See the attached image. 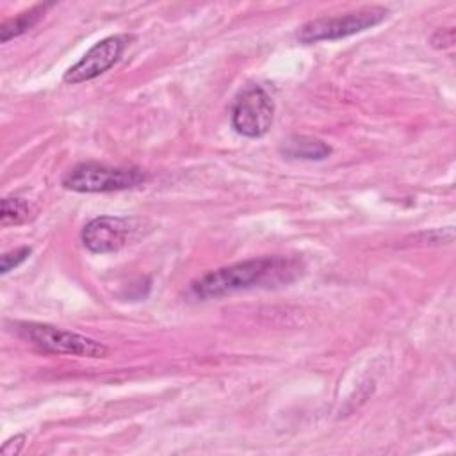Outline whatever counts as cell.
<instances>
[{
	"instance_id": "4fadbf2b",
	"label": "cell",
	"mask_w": 456,
	"mask_h": 456,
	"mask_svg": "<svg viewBox=\"0 0 456 456\" xmlns=\"http://www.w3.org/2000/svg\"><path fill=\"white\" fill-rule=\"evenodd\" d=\"M25 440H27V436L25 435H14L12 438H9L4 445H2V454H5V456H16V454H20L21 452V449H23V445H25Z\"/></svg>"
},
{
	"instance_id": "7c38bea8",
	"label": "cell",
	"mask_w": 456,
	"mask_h": 456,
	"mask_svg": "<svg viewBox=\"0 0 456 456\" xmlns=\"http://www.w3.org/2000/svg\"><path fill=\"white\" fill-rule=\"evenodd\" d=\"M454 43V30L452 28H438L431 36V45L435 48H447Z\"/></svg>"
},
{
	"instance_id": "8fae6325",
	"label": "cell",
	"mask_w": 456,
	"mask_h": 456,
	"mask_svg": "<svg viewBox=\"0 0 456 456\" xmlns=\"http://www.w3.org/2000/svg\"><path fill=\"white\" fill-rule=\"evenodd\" d=\"M30 253H32V249L28 246H21V248H16V249H11V251L4 253L2 255V264H0V273L7 274L11 269H14L21 262H25Z\"/></svg>"
},
{
	"instance_id": "9c48e42d",
	"label": "cell",
	"mask_w": 456,
	"mask_h": 456,
	"mask_svg": "<svg viewBox=\"0 0 456 456\" xmlns=\"http://www.w3.org/2000/svg\"><path fill=\"white\" fill-rule=\"evenodd\" d=\"M50 7H52V4H37V5L30 7L28 11H23L18 16L5 20L2 23V27H0V39H2V43H7L9 39L18 37L23 32H27L28 28H32L43 18L46 9H50Z\"/></svg>"
},
{
	"instance_id": "ba28073f",
	"label": "cell",
	"mask_w": 456,
	"mask_h": 456,
	"mask_svg": "<svg viewBox=\"0 0 456 456\" xmlns=\"http://www.w3.org/2000/svg\"><path fill=\"white\" fill-rule=\"evenodd\" d=\"M280 151L290 159L301 160H322L331 153V146L317 137L308 135H292L283 141Z\"/></svg>"
},
{
	"instance_id": "8992f818",
	"label": "cell",
	"mask_w": 456,
	"mask_h": 456,
	"mask_svg": "<svg viewBox=\"0 0 456 456\" xmlns=\"http://www.w3.org/2000/svg\"><path fill=\"white\" fill-rule=\"evenodd\" d=\"M132 39L134 37L128 34H116L98 41L77 64H73L64 73V82L75 86L86 80H93L98 75L105 73L119 61L121 53Z\"/></svg>"
},
{
	"instance_id": "6da1fadb",
	"label": "cell",
	"mask_w": 456,
	"mask_h": 456,
	"mask_svg": "<svg viewBox=\"0 0 456 456\" xmlns=\"http://www.w3.org/2000/svg\"><path fill=\"white\" fill-rule=\"evenodd\" d=\"M305 264L292 256H262L237 262L191 283V294L200 299L221 297L253 287L287 285L301 276Z\"/></svg>"
},
{
	"instance_id": "5b68a950",
	"label": "cell",
	"mask_w": 456,
	"mask_h": 456,
	"mask_svg": "<svg viewBox=\"0 0 456 456\" xmlns=\"http://www.w3.org/2000/svg\"><path fill=\"white\" fill-rule=\"evenodd\" d=\"M274 103L260 86L244 87L232 107V125L244 137H262L273 125Z\"/></svg>"
},
{
	"instance_id": "30bf717a",
	"label": "cell",
	"mask_w": 456,
	"mask_h": 456,
	"mask_svg": "<svg viewBox=\"0 0 456 456\" xmlns=\"http://www.w3.org/2000/svg\"><path fill=\"white\" fill-rule=\"evenodd\" d=\"M32 217V208L23 198H4L2 200V212H0V223L4 228L16 226Z\"/></svg>"
},
{
	"instance_id": "3957f363",
	"label": "cell",
	"mask_w": 456,
	"mask_h": 456,
	"mask_svg": "<svg viewBox=\"0 0 456 456\" xmlns=\"http://www.w3.org/2000/svg\"><path fill=\"white\" fill-rule=\"evenodd\" d=\"M144 171L137 167H114L98 162H82L62 176V187L75 192H112L141 185Z\"/></svg>"
},
{
	"instance_id": "52a82bcc",
	"label": "cell",
	"mask_w": 456,
	"mask_h": 456,
	"mask_svg": "<svg viewBox=\"0 0 456 456\" xmlns=\"http://www.w3.org/2000/svg\"><path fill=\"white\" fill-rule=\"evenodd\" d=\"M137 230V221L118 216H100L82 228V244L93 253H112L128 244Z\"/></svg>"
},
{
	"instance_id": "277c9868",
	"label": "cell",
	"mask_w": 456,
	"mask_h": 456,
	"mask_svg": "<svg viewBox=\"0 0 456 456\" xmlns=\"http://www.w3.org/2000/svg\"><path fill=\"white\" fill-rule=\"evenodd\" d=\"M387 16H388V9L385 7H365V9L338 14V16L315 18L301 25V28L297 30V39L305 45L317 43V41L342 39L381 23Z\"/></svg>"
},
{
	"instance_id": "7a4b0ae2",
	"label": "cell",
	"mask_w": 456,
	"mask_h": 456,
	"mask_svg": "<svg viewBox=\"0 0 456 456\" xmlns=\"http://www.w3.org/2000/svg\"><path fill=\"white\" fill-rule=\"evenodd\" d=\"M16 331L20 337L34 344L37 349L53 354H71V356H87V358H103L109 354L105 344L75 333L61 330L50 324L41 322H16Z\"/></svg>"
}]
</instances>
